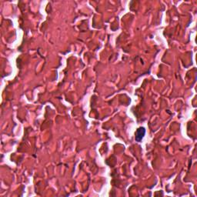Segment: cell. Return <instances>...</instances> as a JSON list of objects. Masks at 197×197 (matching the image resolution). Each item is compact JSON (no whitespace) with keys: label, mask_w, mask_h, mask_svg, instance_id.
Wrapping results in <instances>:
<instances>
[{"label":"cell","mask_w":197,"mask_h":197,"mask_svg":"<svg viewBox=\"0 0 197 197\" xmlns=\"http://www.w3.org/2000/svg\"><path fill=\"white\" fill-rule=\"evenodd\" d=\"M145 129L143 127H140L137 129L136 134H135V140L137 142H140L143 139V136L145 135Z\"/></svg>","instance_id":"1"}]
</instances>
